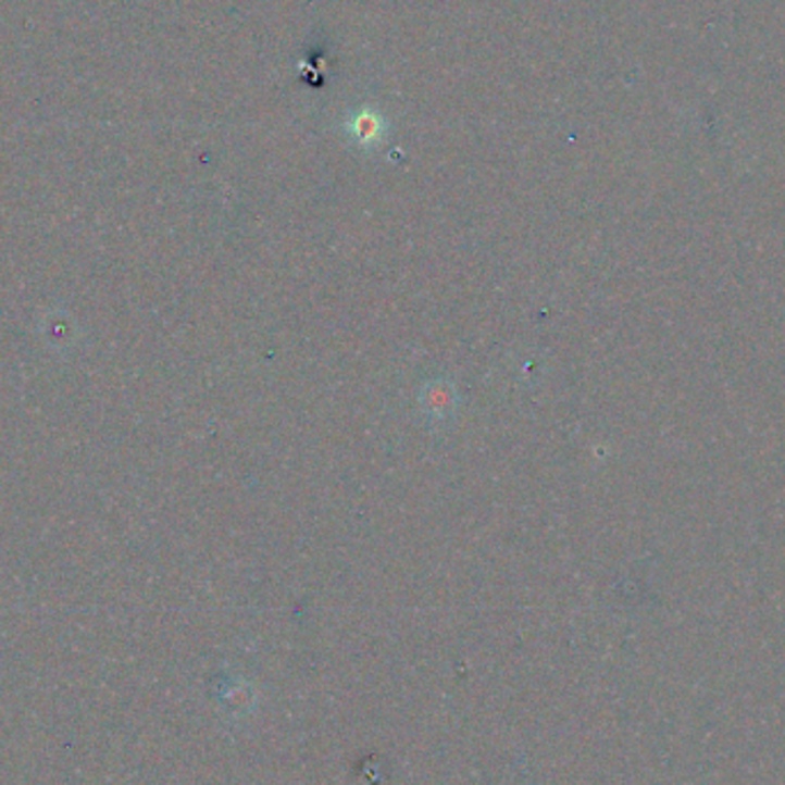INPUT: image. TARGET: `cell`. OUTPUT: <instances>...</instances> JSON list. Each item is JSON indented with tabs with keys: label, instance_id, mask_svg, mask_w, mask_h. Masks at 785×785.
Returning <instances> with one entry per match:
<instances>
[{
	"label": "cell",
	"instance_id": "1",
	"mask_svg": "<svg viewBox=\"0 0 785 785\" xmlns=\"http://www.w3.org/2000/svg\"><path fill=\"white\" fill-rule=\"evenodd\" d=\"M421 404L429 421L444 423L452 416L454 409H458V390H454L452 382H448L446 377L432 379L421 392Z\"/></svg>",
	"mask_w": 785,
	"mask_h": 785
},
{
	"label": "cell",
	"instance_id": "2",
	"mask_svg": "<svg viewBox=\"0 0 785 785\" xmlns=\"http://www.w3.org/2000/svg\"><path fill=\"white\" fill-rule=\"evenodd\" d=\"M347 132L361 145V148H377V145L384 140L386 122L375 111H361L347 124Z\"/></svg>",
	"mask_w": 785,
	"mask_h": 785
}]
</instances>
